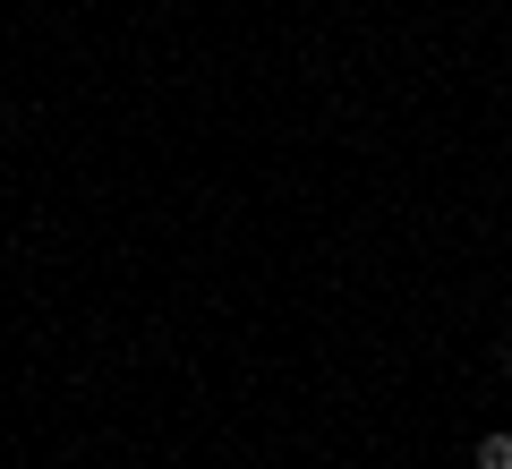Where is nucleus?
I'll use <instances>...</instances> for the list:
<instances>
[{
    "label": "nucleus",
    "instance_id": "obj_1",
    "mask_svg": "<svg viewBox=\"0 0 512 469\" xmlns=\"http://www.w3.org/2000/svg\"><path fill=\"white\" fill-rule=\"evenodd\" d=\"M478 469H512V435H504V427L478 435Z\"/></svg>",
    "mask_w": 512,
    "mask_h": 469
}]
</instances>
